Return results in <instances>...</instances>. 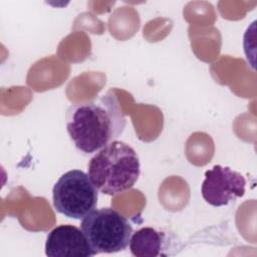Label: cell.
Listing matches in <instances>:
<instances>
[{"instance_id": "cell-3", "label": "cell", "mask_w": 257, "mask_h": 257, "mask_svg": "<svg viewBox=\"0 0 257 257\" xmlns=\"http://www.w3.org/2000/svg\"><path fill=\"white\" fill-rule=\"evenodd\" d=\"M80 229L95 255L123 251L133 235L127 219L109 207L94 209L87 214L82 218Z\"/></svg>"}, {"instance_id": "cell-6", "label": "cell", "mask_w": 257, "mask_h": 257, "mask_svg": "<svg viewBox=\"0 0 257 257\" xmlns=\"http://www.w3.org/2000/svg\"><path fill=\"white\" fill-rule=\"evenodd\" d=\"M45 254L49 257H90L95 255L81 229L69 224L59 225L48 233Z\"/></svg>"}, {"instance_id": "cell-5", "label": "cell", "mask_w": 257, "mask_h": 257, "mask_svg": "<svg viewBox=\"0 0 257 257\" xmlns=\"http://www.w3.org/2000/svg\"><path fill=\"white\" fill-rule=\"evenodd\" d=\"M246 180L229 167L214 166L205 173L201 193L204 200L214 207H222L245 194Z\"/></svg>"}, {"instance_id": "cell-2", "label": "cell", "mask_w": 257, "mask_h": 257, "mask_svg": "<svg viewBox=\"0 0 257 257\" xmlns=\"http://www.w3.org/2000/svg\"><path fill=\"white\" fill-rule=\"evenodd\" d=\"M87 168V175L94 186L108 196L131 189L141 174L137 152L120 141H113L95 153Z\"/></svg>"}, {"instance_id": "cell-4", "label": "cell", "mask_w": 257, "mask_h": 257, "mask_svg": "<svg viewBox=\"0 0 257 257\" xmlns=\"http://www.w3.org/2000/svg\"><path fill=\"white\" fill-rule=\"evenodd\" d=\"M98 190L87 174L70 170L59 177L52 189L55 210L67 218L80 220L95 209Z\"/></svg>"}, {"instance_id": "cell-1", "label": "cell", "mask_w": 257, "mask_h": 257, "mask_svg": "<svg viewBox=\"0 0 257 257\" xmlns=\"http://www.w3.org/2000/svg\"><path fill=\"white\" fill-rule=\"evenodd\" d=\"M65 121L74 147L85 156L115 141L126 124L119 101L110 92L71 104L66 110Z\"/></svg>"}, {"instance_id": "cell-7", "label": "cell", "mask_w": 257, "mask_h": 257, "mask_svg": "<svg viewBox=\"0 0 257 257\" xmlns=\"http://www.w3.org/2000/svg\"><path fill=\"white\" fill-rule=\"evenodd\" d=\"M168 240L165 233L152 227H144L135 232L130 241V249L137 257H156L166 255Z\"/></svg>"}]
</instances>
